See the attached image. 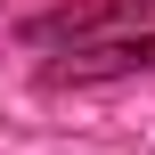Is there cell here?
<instances>
[{
	"label": "cell",
	"instance_id": "1",
	"mask_svg": "<svg viewBox=\"0 0 155 155\" xmlns=\"http://www.w3.org/2000/svg\"><path fill=\"white\" fill-rule=\"evenodd\" d=\"M123 8H139V0H123Z\"/></svg>",
	"mask_w": 155,
	"mask_h": 155
}]
</instances>
